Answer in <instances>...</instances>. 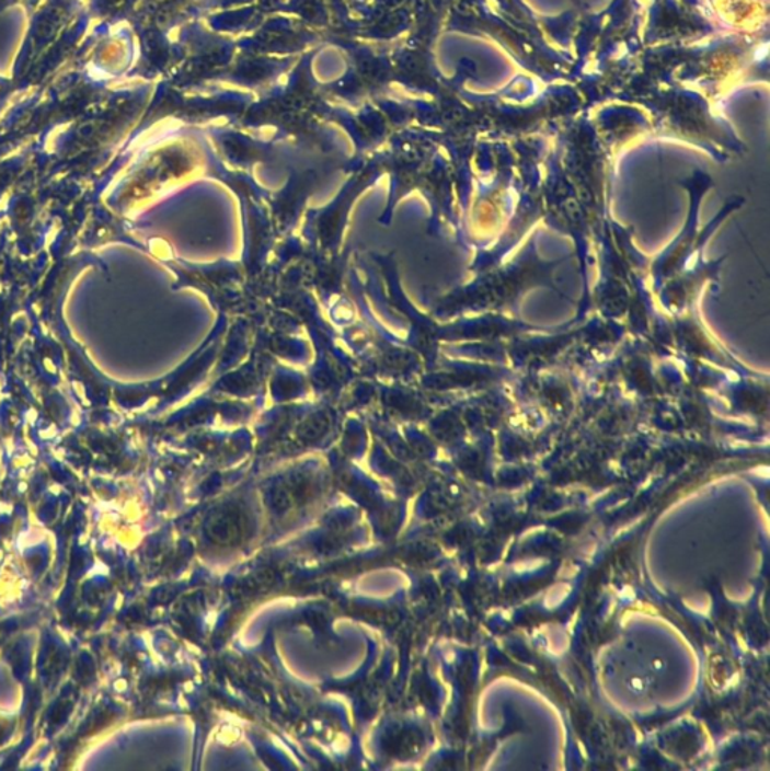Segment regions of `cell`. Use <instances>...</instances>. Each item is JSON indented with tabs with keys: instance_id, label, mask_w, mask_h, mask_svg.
Instances as JSON below:
<instances>
[{
	"instance_id": "6da1fadb",
	"label": "cell",
	"mask_w": 770,
	"mask_h": 771,
	"mask_svg": "<svg viewBox=\"0 0 770 771\" xmlns=\"http://www.w3.org/2000/svg\"><path fill=\"white\" fill-rule=\"evenodd\" d=\"M251 520L242 506L228 504L219 506L207 518L204 532L212 544L235 545L248 537Z\"/></svg>"
}]
</instances>
